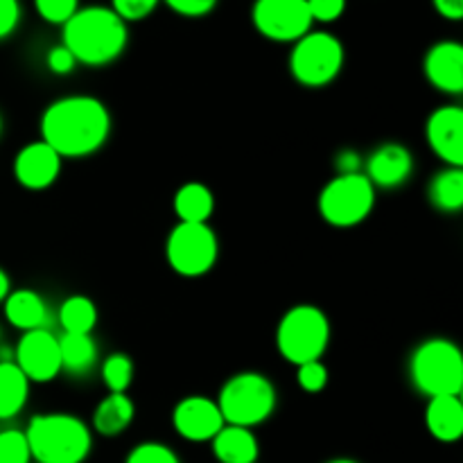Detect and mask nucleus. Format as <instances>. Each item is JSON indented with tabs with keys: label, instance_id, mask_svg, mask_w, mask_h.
Instances as JSON below:
<instances>
[{
	"label": "nucleus",
	"instance_id": "9b49d317",
	"mask_svg": "<svg viewBox=\"0 0 463 463\" xmlns=\"http://www.w3.org/2000/svg\"><path fill=\"white\" fill-rule=\"evenodd\" d=\"M14 364L30 383H52L61 373L59 337H54L52 330L48 328L23 333L14 351Z\"/></svg>",
	"mask_w": 463,
	"mask_h": 463
},
{
	"label": "nucleus",
	"instance_id": "2eb2a0df",
	"mask_svg": "<svg viewBox=\"0 0 463 463\" xmlns=\"http://www.w3.org/2000/svg\"><path fill=\"white\" fill-rule=\"evenodd\" d=\"M425 77L437 90L463 93V45L459 41H439L425 54Z\"/></svg>",
	"mask_w": 463,
	"mask_h": 463
},
{
	"label": "nucleus",
	"instance_id": "f03ea898",
	"mask_svg": "<svg viewBox=\"0 0 463 463\" xmlns=\"http://www.w3.org/2000/svg\"><path fill=\"white\" fill-rule=\"evenodd\" d=\"M129 30L127 23L111 7L90 5L77 9L68 23H63V41L77 63L84 66H107L116 61L127 48Z\"/></svg>",
	"mask_w": 463,
	"mask_h": 463
},
{
	"label": "nucleus",
	"instance_id": "473e14b6",
	"mask_svg": "<svg viewBox=\"0 0 463 463\" xmlns=\"http://www.w3.org/2000/svg\"><path fill=\"white\" fill-rule=\"evenodd\" d=\"M172 12L185 18H202L215 9L217 0H163Z\"/></svg>",
	"mask_w": 463,
	"mask_h": 463
},
{
	"label": "nucleus",
	"instance_id": "a211bd4d",
	"mask_svg": "<svg viewBox=\"0 0 463 463\" xmlns=\"http://www.w3.org/2000/svg\"><path fill=\"white\" fill-rule=\"evenodd\" d=\"M5 317L14 328L30 333V330L48 328V307L34 289H16L5 298Z\"/></svg>",
	"mask_w": 463,
	"mask_h": 463
},
{
	"label": "nucleus",
	"instance_id": "a19ab883",
	"mask_svg": "<svg viewBox=\"0 0 463 463\" xmlns=\"http://www.w3.org/2000/svg\"><path fill=\"white\" fill-rule=\"evenodd\" d=\"M0 337H3V333H0Z\"/></svg>",
	"mask_w": 463,
	"mask_h": 463
},
{
	"label": "nucleus",
	"instance_id": "7ed1b4c3",
	"mask_svg": "<svg viewBox=\"0 0 463 463\" xmlns=\"http://www.w3.org/2000/svg\"><path fill=\"white\" fill-rule=\"evenodd\" d=\"M25 439L36 463H84L93 448L89 425L63 411L34 416Z\"/></svg>",
	"mask_w": 463,
	"mask_h": 463
},
{
	"label": "nucleus",
	"instance_id": "e433bc0d",
	"mask_svg": "<svg viewBox=\"0 0 463 463\" xmlns=\"http://www.w3.org/2000/svg\"><path fill=\"white\" fill-rule=\"evenodd\" d=\"M434 9L448 21H461L463 18V0H432Z\"/></svg>",
	"mask_w": 463,
	"mask_h": 463
},
{
	"label": "nucleus",
	"instance_id": "a878e982",
	"mask_svg": "<svg viewBox=\"0 0 463 463\" xmlns=\"http://www.w3.org/2000/svg\"><path fill=\"white\" fill-rule=\"evenodd\" d=\"M102 380L109 393H127L134 380V362L125 353H111L102 362Z\"/></svg>",
	"mask_w": 463,
	"mask_h": 463
},
{
	"label": "nucleus",
	"instance_id": "72a5a7b5",
	"mask_svg": "<svg viewBox=\"0 0 463 463\" xmlns=\"http://www.w3.org/2000/svg\"><path fill=\"white\" fill-rule=\"evenodd\" d=\"M45 61H48V68L54 72V75H71L77 66V59L72 57V52L63 43L50 48Z\"/></svg>",
	"mask_w": 463,
	"mask_h": 463
},
{
	"label": "nucleus",
	"instance_id": "20e7f679",
	"mask_svg": "<svg viewBox=\"0 0 463 463\" xmlns=\"http://www.w3.org/2000/svg\"><path fill=\"white\" fill-rule=\"evenodd\" d=\"M410 378L423 396H459L463 389V353L443 337L425 339L410 360Z\"/></svg>",
	"mask_w": 463,
	"mask_h": 463
},
{
	"label": "nucleus",
	"instance_id": "dca6fc26",
	"mask_svg": "<svg viewBox=\"0 0 463 463\" xmlns=\"http://www.w3.org/2000/svg\"><path fill=\"white\" fill-rule=\"evenodd\" d=\"M411 172L414 156L401 143H383L364 163V176L373 184V188H398L410 179Z\"/></svg>",
	"mask_w": 463,
	"mask_h": 463
},
{
	"label": "nucleus",
	"instance_id": "9d476101",
	"mask_svg": "<svg viewBox=\"0 0 463 463\" xmlns=\"http://www.w3.org/2000/svg\"><path fill=\"white\" fill-rule=\"evenodd\" d=\"M251 18L256 30L276 43H297L315 23L307 0H256Z\"/></svg>",
	"mask_w": 463,
	"mask_h": 463
},
{
	"label": "nucleus",
	"instance_id": "393cba45",
	"mask_svg": "<svg viewBox=\"0 0 463 463\" xmlns=\"http://www.w3.org/2000/svg\"><path fill=\"white\" fill-rule=\"evenodd\" d=\"M98 324V307L89 297H68L59 307V326L63 335H90Z\"/></svg>",
	"mask_w": 463,
	"mask_h": 463
},
{
	"label": "nucleus",
	"instance_id": "b1692460",
	"mask_svg": "<svg viewBox=\"0 0 463 463\" xmlns=\"http://www.w3.org/2000/svg\"><path fill=\"white\" fill-rule=\"evenodd\" d=\"M432 206L441 213H459L463 208V167H446L434 175L428 188Z\"/></svg>",
	"mask_w": 463,
	"mask_h": 463
},
{
	"label": "nucleus",
	"instance_id": "4c0bfd02",
	"mask_svg": "<svg viewBox=\"0 0 463 463\" xmlns=\"http://www.w3.org/2000/svg\"><path fill=\"white\" fill-rule=\"evenodd\" d=\"M12 292V283H9V276L5 274V269H0V303L9 297Z\"/></svg>",
	"mask_w": 463,
	"mask_h": 463
},
{
	"label": "nucleus",
	"instance_id": "c9c22d12",
	"mask_svg": "<svg viewBox=\"0 0 463 463\" xmlns=\"http://www.w3.org/2000/svg\"><path fill=\"white\" fill-rule=\"evenodd\" d=\"M335 165H337L339 175H357V172H362L364 163H362L360 152H355V149H342L337 154V158H335Z\"/></svg>",
	"mask_w": 463,
	"mask_h": 463
},
{
	"label": "nucleus",
	"instance_id": "ddd939ff",
	"mask_svg": "<svg viewBox=\"0 0 463 463\" xmlns=\"http://www.w3.org/2000/svg\"><path fill=\"white\" fill-rule=\"evenodd\" d=\"M425 136L432 152L446 167H463V109L457 104L439 107L425 122Z\"/></svg>",
	"mask_w": 463,
	"mask_h": 463
},
{
	"label": "nucleus",
	"instance_id": "58836bf2",
	"mask_svg": "<svg viewBox=\"0 0 463 463\" xmlns=\"http://www.w3.org/2000/svg\"><path fill=\"white\" fill-rule=\"evenodd\" d=\"M328 463H357V461H353V459H333V461H328Z\"/></svg>",
	"mask_w": 463,
	"mask_h": 463
},
{
	"label": "nucleus",
	"instance_id": "5701e85b",
	"mask_svg": "<svg viewBox=\"0 0 463 463\" xmlns=\"http://www.w3.org/2000/svg\"><path fill=\"white\" fill-rule=\"evenodd\" d=\"M59 353H61V371L71 375H86L98 364V344L90 335H61Z\"/></svg>",
	"mask_w": 463,
	"mask_h": 463
},
{
	"label": "nucleus",
	"instance_id": "c756f323",
	"mask_svg": "<svg viewBox=\"0 0 463 463\" xmlns=\"http://www.w3.org/2000/svg\"><path fill=\"white\" fill-rule=\"evenodd\" d=\"M127 463H181L179 457L175 455V450H170L163 443H140L127 457Z\"/></svg>",
	"mask_w": 463,
	"mask_h": 463
},
{
	"label": "nucleus",
	"instance_id": "4468645a",
	"mask_svg": "<svg viewBox=\"0 0 463 463\" xmlns=\"http://www.w3.org/2000/svg\"><path fill=\"white\" fill-rule=\"evenodd\" d=\"M61 175V156L43 140L25 145L14 158V176L27 190H45Z\"/></svg>",
	"mask_w": 463,
	"mask_h": 463
},
{
	"label": "nucleus",
	"instance_id": "bb28decb",
	"mask_svg": "<svg viewBox=\"0 0 463 463\" xmlns=\"http://www.w3.org/2000/svg\"><path fill=\"white\" fill-rule=\"evenodd\" d=\"M30 446L21 430L0 432V463H30Z\"/></svg>",
	"mask_w": 463,
	"mask_h": 463
},
{
	"label": "nucleus",
	"instance_id": "c85d7f7f",
	"mask_svg": "<svg viewBox=\"0 0 463 463\" xmlns=\"http://www.w3.org/2000/svg\"><path fill=\"white\" fill-rule=\"evenodd\" d=\"M297 383L307 393L324 392L326 384H328V369L321 360L306 362V364L297 366Z\"/></svg>",
	"mask_w": 463,
	"mask_h": 463
},
{
	"label": "nucleus",
	"instance_id": "7c9ffc66",
	"mask_svg": "<svg viewBox=\"0 0 463 463\" xmlns=\"http://www.w3.org/2000/svg\"><path fill=\"white\" fill-rule=\"evenodd\" d=\"M158 3L161 0H111V9L125 23L143 21L158 7Z\"/></svg>",
	"mask_w": 463,
	"mask_h": 463
},
{
	"label": "nucleus",
	"instance_id": "39448f33",
	"mask_svg": "<svg viewBox=\"0 0 463 463\" xmlns=\"http://www.w3.org/2000/svg\"><path fill=\"white\" fill-rule=\"evenodd\" d=\"M276 401V389L267 375L242 371L226 380L215 402L226 425L251 430L274 414Z\"/></svg>",
	"mask_w": 463,
	"mask_h": 463
},
{
	"label": "nucleus",
	"instance_id": "f8f14e48",
	"mask_svg": "<svg viewBox=\"0 0 463 463\" xmlns=\"http://www.w3.org/2000/svg\"><path fill=\"white\" fill-rule=\"evenodd\" d=\"M172 425L185 441L203 443L213 441L226 423L215 401L206 396H188L176 402L172 411Z\"/></svg>",
	"mask_w": 463,
	"mask_h": 463
},
{
	"label": "nucleus",
	"instance_id": "f3484780",
	"mask_svg": "<svg viewBox=\"0 0 463 463\" xmlns=\"http://www.w3.org/2000/svg\"><path fill=\"white\" fill-rule=\"evenodd\" d=\"M425 425L441 443H455L463 437V402L459 396H434L425 410Z\"/></svg>",
	"mask_w": 463,
	"mask_h": 463
},
{
	"label": "nucleus",
	"instance_id": "f257e3e1",
	"mask_svg": "<svg viewBox=\"0 0 463 463\" xmlns=\"http://www.w3.org/2000/svg\"><path fill=\"white\" fill-rule=\"evenodd\" d=\"M111 134V113L93 95L54 99L41 116V140L61 158H84L104 147Z\"/></svg>",
	"mask_w": 463,
	"mask_h": 463
},
{
	"label": "nucleus",
	"instance_id": "1a4fd4ad",
	"mask_svg": "<svg viewBox=\"0 0 463 463\" xmlns=\"http://www.w3.org/2000/svg\"><path fill=\"white\" fill-rule=\"evenodd\" d=\"M220 242L208 224L179 222L165 242V258L172 271L184 279H199L215 267Z\"/></svg>",
	"mask_w": 463,
	"mask_h": 463
},
{
	"label": "nucleus",
	"instance_id": "aec40b11",
	"mask_svg": "<svg viewBox=\"0 0 463 463\" xmlns=\"http://www.w3.org/2000/svg\"><path fill=\"white\" fill-rule=\"evenodd\" d=\"M136 414L134 401L127 393H109L93 411V430L102 437H118L131 425Z\"/></svg>",
	"mask_w": 463,
	"mask_h": 463
},
{
	"label": "nucleus",
	"instance_id": "6ab92c4d",
	"mask_svg": "<svg viewBox=\"0 0 463 463\" xmlns=\"http://www.w3.org/2000/svg\"><path fill=\"white\" fill-rule=\"evenodd\" d=\"M213 452L220 463H256L258 441L251 430L224 425L213 439Z\"/></svg>",
	"mask_w": 463,
	"mask_h": 463
},
{
	"label": "nucleus",
	"instance_id": "412c9836",
	"mask_svg": "<svg viewBox=\"0 0 463 463\" xmlns=\"http://www.w3.org/2000/svg\"><path fill=\"white\" fill-rule=\"evenodd\" d=\"M213 211H215V197L206 184L188 181L181 185L175 194V213L179 222L188 224H208Z\"/></svg>",
	"mask_w": 463,
	"mask_h": 463
},
{
	"label": "nucleus",
	"instance_id": "ea45409f",
	"mask_svg": "<svg viewBox=\"0 0 463 463\" xmlns=\"http://www.w3.org/2000/svg\"><path fill=\"white\" fill-rule=\"evenodd\" d=\"M0 131H3V118H0Z\"/></svg>",
	"mask_w": 463,
	"mask_h": 463
},
{
	"label": "nucleus",
	"instance_id": "2f4dec72",
	"mask_svg": "<svg viewBox=\"0 0 463 463\" xmlns=\"http://www.w3.org/2000/svg\"><path fill=\"white\" fill-rule=\"evenodd\" d=\"M307 9H310L312 21L333 23L346 12V0H307Z\"/></svg>",
	"mask_w": 463,
	"mask_h": 463
},
{
	"label": "nucleus",
	"instance_id": "cd10ccee",
	"mask_svg": "<svg viewBox=\"0 0 463 463\" xmlns=\"http://www.w3.org/2000/svg\"><path fill=\"white\" fill-rule=\"evenodd\" d=\"M34 7L45 23L63 25L80 9V0H34Z\"/></svg>",
	"mask_w": 463,
	"mask_h": 463
},
{
	"label": "nucleus",
	"instance_id": "f704fd0d",
	"mask_svg": "<svg viewBox=\"0 0 463 463\" xmlns=\"http://www.w3.org/2000/svg\"><path fill=\"white\" fill-rule=\"evenodd\" d=\"M21 21V5L18 0H0V39L14 34Z\"/></svg>",
	"mask_w": 463,
	"mask_h": 463
},
{
	"label": "nucleus",
	"instance_id": "4be33fe9",
	"mask_svg": "<svg viewBox=\"0 0 463 463\" xmlns=\"http://www.w3.org/2000/svg\"><path fill=\"white\" fill-rule=\"evenodd\" d=\"M30 396V380L12 362H0V420L18 416Z\"/></svg>",
	"mask_w": 463,
	"mask_h": 463
},
{
	"label": "nucleus",
	"instance_id": "6e6552de",
	"mask_svg": "<svg viewBox=\"0 0 463 463\" xmlns=\"http://www.w3.org/2000/svg\"><path fill=\"white\" fill-rule=\"evenodd\" d=\"M375 206V188L364 172L337 175L319 193V213L335 229L362 224Z\"/></svg>",
	"mask_w": 463,
	"mask_h": 463
},
{
	"label": "nucleus",
	"instance_id": "423d86ee",
	"mask_svg": "<svg viewBox=\"0 0 463 463\" xmlns=\"http://www.w3.org/2000/svg\"><path fill=\"white\" fill-rule=\"evenodd\" d=\"M330 344V321L321 307L301 303L289 307L276 328L279 353L294 366L321 360Z\"/></svg>",
	"mask_w": 463,
	"mask_h": 463
},
{
	"label": "nucleus",
	"instance_id": "0eeeda50",
	"mask_svg": "<svg viewBox=\"0 0 463 463\" xmlns=\"http://www.w3.org/2000/svg\"><path fill=\"white\" fill-rule=\"evenodd\" d=\"M344 68V45L330 32H307L294 43L289 54V71L301 86L324 89L337 80Z\"/></svg>",
	"mask_w": 463,
	"mask_h": 463
}]
</instances>
